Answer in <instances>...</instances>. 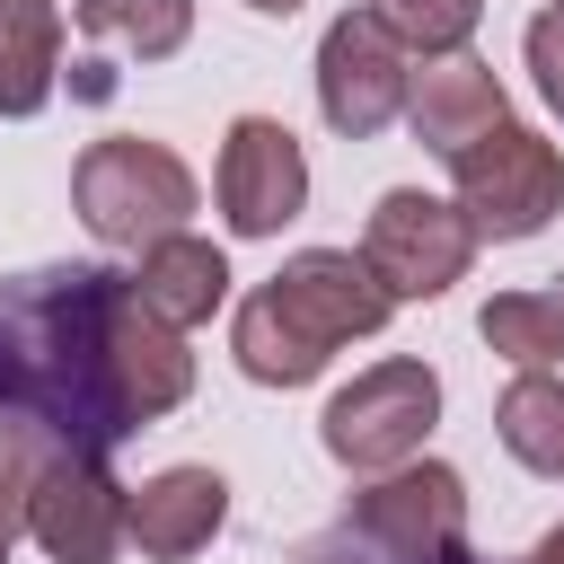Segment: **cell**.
Returning <instances> with one entry per match:
<instances>
[{"instance_id": "cell-6", "label": "cell", "mask_w": 564, "mask_h": 564, "mask_svg": "<svg viewBox=\"0 0 564 564\" xmlns=\"http://www.w3.org/2000/svg\"><path fill=\"white\" fill-rule=\"evenodd\" d=\"M361 256L370 273L388 282V300H441L449 282H467L476 264V220L423 185H388L370 203V229H361Z\"/></svg>"}, {"instance_id": "cell-20", "label": "cell", "mask_w": 564, "mask_h": 564, "mask_svg": "<svg viewBox=\"0 0 564 564\" xmlns=\"http://www.w3.org/2000/svg\"><path fill=\"white\" fill-rule=\"evenodd\" d=\"M529 555H538V564H564V520H555V529H546V538H538Z\"/></svg>"}, {"instance_id": "cell-2", "label": "cell", "mask_w": 564, "mask_h": 564, "mask_svg": "<svg viewBox=\"0 0 564 564\" xmlns=\"http://www.w3.org/2000/svg\"><path fill=\"white\" fill-rule=\"evenodd\" d=\"M388 282L370 273V256L352 247H300L282 273H264L247 300H238V326H229V352L256 388H308L344 344L379 335L388 326Z\"/></svg>"}, {"instance_id": "cell-18", "label": "cell", "mask_w": 564, "mask_h": 564, "mask_svg": "<svg viewBox=\"0 0 564 564\" xmlns=\"http://www.w3.org/2000/svg\"><path fill=\"white\" fill-rule=\"evenodd\" d=\"M370 18H379L405 53L449 62V53H467V35L485 26V0H370Z\"/></svg>"}, {"instance_id": "cell-13", "label": "cell", "mask_w": 564, "mask_h": 564, "mask_svg": "<svg viewBox=\"0 0 564 564\" xmlns=\"http://www.w3.org/2000/svg\"><path fill=\"white\" fill-rule=\"evenodd\" d=\"M132 291H141V308L159 317V326H203L220 300H229V256L212 247V238H194V229H176V238H159V247H141V264H132Z\"/></svg>"}, {"instance_id": "cell-11", "label": "cell", "mask_w": 564, "mask_h": 564, "mask_svg": "<svg viewBox=\"0 0 564 564\" xmlns=\"http://www.w3.org/2000/svg\"><path fill=\"white\" fill-rule=\"evenodd\" d=\"M405 123H414V141H423L432 159H458L467 141H485L494 123H511L494 62H476V53L423 62V70H414V97H405Z\"/></svg>"}, {"instance_id": "cell-24", "label": "cell", "mask_w": 564, "mask_h": 564, "mask_svg": "<svg viewBox=\"0 0 564 564\" xmlns=\"http://www.w3.org/2000/svg\"><path fill=\"white\" fill-rule=\"evenodd\" d=\"M555 9H564V0H555Z\"/></svg>"}, {"instance_id": "cell-1", "label": "cell", "mask_w": 564, "mask_h": 564, "mask_svg": "<svg viewBox=\"0 0 564 564\" xmlns=\"http://www.w3.org/2000/svg\"><path fill=\"white\" fill-rule=\"evenodd\" d=\"M194 397V352L115 264H44L0 282V423L53 449H106Z\"/></svg>"}, {"instance_id": "cell-12", "label": "cell", "mask_w": 564, "mask_h": 564, "mask_svg": "<svg viewBox=\"0 0 564 564\" xmlns=\"http://www.w3.org/2000/svg\"><path fill=\"white\" fill-rule=\"evenodd\" d=\"M229 520V476L220 467H159L141 494H132V546L150 564H185L220 538Z\"/></svg>"}, {"instance_id": "cell-8", "label": "cell", "mask_w": 564, "mask_h": 564, "mask_svg": "<svg viewBox=\"0 0 564 564\" xmlns=\"http://www.w3.org/2000/svg\"><path fill=\"white\" fill-rule=\"evenodd\" d=\"M335 529H352L361 546H379V555H397V564H432V555L467 546V476L441 467V458H414V467H397V476H370V485L344 502Z\"/></svg>"}, {"instance_id": "cell-17", "label": "cell", "mask_w": 564, "mask_h": 564, "mask_svg": "<svg viewBox=\"0 0 564 564\" xmlns=\"http://www.w3.org/2000/svg\"><path fill=\"white\" fill-rule=\"evenodd\" d=\"M70 18H79V35L123 44L141 62H167L194 35V0H70Z\"/></svg>"}, {"instance_id": "cell-15", "label": "cell", "mask_w": 564, "mask_h": 564, "mask_svg": "<svg viewBox=\"0 0 564 564\" xmlns=\"http://www.w3.org/2000/svg\"><path fill=\"white\" fill-rule=\"evenodd\" d=\"M494 432H502V449L529 476H555L564 485V379L555 370H520L502 388V405H494Z\"/></svg>"}, {"instance_id": "cell-9", "label": "cell", "mask_w": 564, "mask_h": 564, "mask_svg": "<svg viewBox=\"0 0 564 564\" xmlns=\"http://www.w3.org/2000/svg\"><path fill=\"white\" fill-rule=\"evenodd\" d=\"M414 97V70H405V44L370 18V9H344L326 35H317V115L344 132V141H370L405 115Z\"/></svg>"}, {"instance_id": "cell-5", "label": "cell", "mask_w": 564, "mask_h": 564, "mask_svg": "<svg viewBox=\"0 0 564 564\" xmlns=\"http://www.w3.org/2000/svg\"><path fill=\"white\" fill-rule=\"evenodd\" d=\"M449 176H458V212L476 220V238H538L564 212V150L529 123H494L485 141L449 159Z\"/></svg>"}, {"instance_id": "cell-23", "label": "cell", "mask_w": 564, "mask_h": 564, "mask_svg": "<svg viewBox=\"0 0 564 564\" xmlns=\"http://www.w3.org/2000/svg\"><path fill=\"white\" fill-rule=\"evenodd\" d=\"M520 564H538V555H520Z\"/></svg>"}, {"instance_id": "cell-22", "label": "cell", "mask_w": 564, "mask_h": 564, "mask_svg": "<svg viewBox=\"0 0 564 564\" xmlns=\"http://www.w3.org/2000/svg\"><path fill=\"white\" fill-rule=\"evenodd\" d=\"M0 564H9V529H0Z\"/></svg>"}, {"instance_id": "cell-16", "label": "cell", "mask_w": 564, "mask_h": 564, "mask_svg": "<svg viewBox=\"0 0 564 564\" xmlns=\"http://www.w3.org/2000/svg\"><path fill=\"white\" fill-rule=\"evenodd\" d=\"M476 335L520 370H555L564 361V291H494Z\"/></svg>"}, {"instance_id": "cell-21", "label": "cell", "mask_w": 564, "mask_h": 564, "mask_svg": "<svg viewBox=\"0 0 564 564\" xmlns=\"http://www.w3.org/2000/svg\"><path fill=\"white\" fill-rule=\"evenodd\" d=\"M247 9H256V18H291L300 0H247Z\"/></svg>"}, {"instance_id": "cell-14", "label": "cell", "mask_w": 564, "mask_h": 564, "mask_svg": "<svg viewBox=\"0 0 564 564\" xmlns=\"http://www.w3.org/2000/svg\"><path fill=\"white\" fill-rule=\"evenodd\" d=\"M62 70V9L53 0H0V115L26 123L53 106Z\"/></svg>"}, {"instance_id": "cell-3", "label": "cell", "mask_w": 564, "mask_h": 564, "mask_svg": "<svg viewBox=\"0 0 564 564\" xmlns=\"http://www.w3.org/2000/svg\"><path fill=\"white\" fill-rule=\"evenodd\" d=\"M70 203H79V220H88L97 247H132V256H141V247L176 238L185 212H194L203 194H194V167H185L167 141L106 132V141L79 150V167H70Z\"/></svg>"}, {"instance_id": "cell-4", "label": "cell", "mask_w": 564, "mask_h": 564, "mask_svg": "<svg viewBox=\"0 0 564 564\" xmlns=\"http://www.w3.org/2000/svg\"><path fill=\"white\" fill-rule=\"evenodd\" d=\"M432 423H441V379H432V361H370L352 388L326 397L317 441H326V458L352 467V476H397V467L423 458Z\"/></svg>"}, {"instance_id": "cell-10", "label": "cell", "mask_w": 564, "mask_h": 564, "mask_svg": "<svg viewBox=\"0 0 564 564\" xmlns=\"http://www.w3.org/2000/svg\"><path fill=\"white\" fill-rule=\"evenodd\" d=\"M212 194H220L229 238H273L282 220H300V203H308V159H300V141H291V123L238 115L229 141H220Z\"/></svg>"}, {"instance_id": "cell-19", "label": "cell", "mask_w": 564, "mask_h": 564, "mask_svg": "<svg viewBox=\"0 0 564 564\" xmlns=\"http://www.w3.org/2000/svg\"><path fill=\"white\" fill-rule=\"evenodd\" d=\"M529 70H538V97L564 115V9H538L529 18Z\"/></svg>"}, {"instance_id": "cell-7", "label": "cell", "mask_w": 564, "mask_h": 564, "mask_svg": "<svg viewBox=\"0 0 564 564\" xmlns=\"http://www.w3.org/2000/svg\"><path fill=\"white\" fill-rule=\"evenodd\" d=\"M26 538L53 564H115L132 538V485H115L106 449H53L26 494Z\"/></svg>"}]
</instances>
